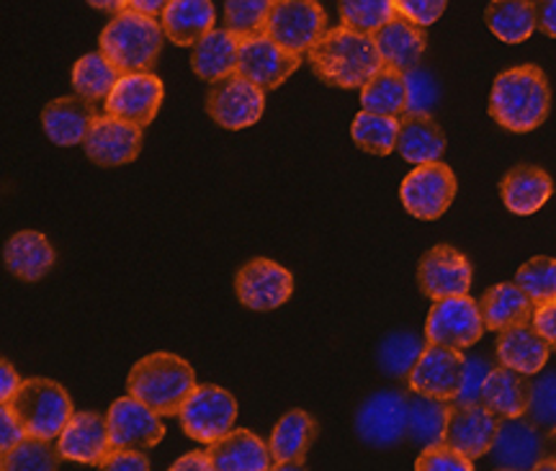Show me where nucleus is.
<instances>
[{
  "instance_id": "4d7b16f0",
  "label": "nucleus",
  "mask_w": 556,
  "mask_h": 471,
  "mask_svg": "<svg viewBox=\"0 0 556 471\" xmlns=\"http://www.w3.org/2000/svg\"><path fill=\"white\" fill-rule=\"evenodd\" d=\"M170 0H127V9L137 13H148V16L160 18V13L165 11Z\"/></svg>"
},
{
  "instance_id": "a878e982",
  "label": "nucleus",
  "mask_w": 556,
  "mask_h": 471,
  "mask_svg": "<svg viewBox=\"0 0 556 471\" xmlns=\"http://www.w3.org/2000/svg\"><path fill=\"white\" fill-rule=\"evenodd\" d=\"M208 456L217 471H268L274 467L268 443L250 431H229L225 438L208 443Z\"/></svg>"
},
{
  "instance_id": "3c124183",
  "label": "nucleus",
  "mask_w": 556,
  "mask_h": 471,
  "mask_svg": "<svg viewBox=\"0 0 556 471\" xmlns=\"http://www.w3.org/2000/svg\"><path fill=\"white\" fill-rule=\"evenodd\" d=\"M26 438V428L21 425L16 412L5 402H0V454H9Z\"/></svg>"
},
{
  "instance_id": "f03ea898",
  "label": "nucleus",
  "mask_w": 556,
  "mask_h": 471,
  "mask_svg": "<svg viewBox=\"0 0 556 471\" xmlns=\"http://www.w3.org/2000/svg\"><path fill=\"white\" fill-rule=\"evenodd\" d=\"M552 106L546 75L536 65H520L500 73L492 82L490 116L500 127L516 135L539 129Z\"/></svg>"
},
{
  "instance_id": "bb28decb",
  "label": "nucleus",
  "mask_w": 556,
  "mask_h": 471,
  "mask_svg": "<svg viewBox=\"0 0 556 471\" xmlns=\"http://www.w3.org/2000/svg\"><path fill=\"white\" fill-rule=\"evenodd\" d=\"M165 37L176 47H193L217 24L212 0H170L160 13Z\"/></svg>"
},
{
  "instance_id": "f257e3e1",
  "label": "nucleus",
  "mask_w": 556,
  "mask_h": 471,
  "mask_svg": "<svg viewBox=\"0 0 556 471\" xmlns=\"http://www.w3.org/2000/svg\"><path fill=\"white\" fill-rule=\"evenodd\" d=\"M312 73L325 86L332 88H364L377 75L384 62L374 44V34H364L348 26H336L325 31V37L307 52Z\"/></svg>"
},
{
  "instance_id": "cd10ccee",
  "label": "nucleus",
  "mask_w": 556,
  "mask_h": 471,
  "mask_svg": "<svg viewBox=\"0 0 556 471\" xmlns=\"http://www.w3.org/2000/svg\"><path fill=\"white\" fill-rule=\"evenodd\" d=\"M240 37L229 29H212L191 47V67L201 80L217 82L238 73Z\"/></svg>"
},
{
  "instance_id": "2f4dec72",
  "label": "nucleus",
  "mask_w": 556,
  "mask_h": 471,
  "mask_svg": "<svg viewBox=\"0 0 556 471\" xmlns=\"http://www.w3.org/2000/svg\"><path fill=\"white\" fill-rule=\"evenodd\" d=\"M477 304L479 311H482L484 328L492 332L518 328V324H531L533 309H536L523 291L516 287V281L497 283V287L486 289Z\"/></svg>"
},
{
  "instance_id": "09e8293b",
  "label": "nucleus",
  "mask_w": 556,
  "mask_h": 471,
  "mask_svg": "<svg viewBox=\"0 0 556 471\" xmlns=\"http://www.w3.org/2000/svg\"><path fill=\"white\" fill-rule=\"evenodd\" d=\"M446 5L448 0H394V9H397L400 16L415 21L420 26L435 24L446 11Z\"/></svg>"
},
{
  "instance_id": "9b49d317",
  "label": "nucleus",
  "mask_w": 556,
  "mask_h": 471,
  "mask_svg": "<svg viewBox=\"0 0 556 471\" xmlns=\"http://www.w3.org/2000/svg\"><path fill=\"white\" fill-rule=\"evenodd\" d=\"M302 65V54H294L278 47L266 34L240 37V62L238 73L242 78L261 88V91H276L287 82Z\"/></svg>"
},
{
  "instance_id": "ddd939ff",
  "label": "nucleus",
  "mask_w": 556,
  "mask_h": 471,
  "mask_svg": "<svg viewBox=\"0 0 556 471\" xmlns=\"http://www.w3.org/2000/svg\"><path fill=\"white\" fill-rule=\"evenodd\" d=\"M235 291L242 307L253 311H270L287 304L294 294V276L270 258L245 263L235 276Z\"/></svg>"
},
{
  "instance_id": "72a5a7b5",
  "label": "nucleus",
  "mask_w": 556,
  "mask_h": 471,
  "mask_svg": "<svg viewBox=\"0 0 556 471\" xmlns=\"http://www.w3.org/2000/svg\"><path fill=\"white\" fill-rule=\"evenodd\" d=\"M484 21L500 41L520 44L536 31V3L533 0H490Z\"/></svg>"
},
{
  "instance_id": "a211bd4d",
  "label": "nucleus",
  "mask_w": 556,
  "mask_h": 471,
  "mask_svg": "<svg viewBox=\"0 0 556 471\" xmlns=\"http://www.w3.org/2000/svg\"><path fill=\"white\" fill-rule=\"evenodd\" d=\"M464 356L462 351L448 348V345L428 343L422 356L417 358L415 369L409 371V390L426 397H435L443 402H454L458 384H462Z\"/></svg>"
},
{
  "instance_id": "58836bf2",
  "label": "nucleus",
  "mask_w": 556,
  "mask_h": 471,
  "mask_svg": "<svg viewBox=\"0 0 556 471\" xmlns=\"http://www.w3.org/2000/svg\"><path fill=\"white\" fill-rule=\"evenodd\" d=\"M428 338L415 335V332H392L379 345V366L387 377L407 379L415 369L417 358L426 351Z\"/></svg>"
},
{
  "instance_id": "c9c22d12",
  "label": "nucleus",
  "mask_w": 556,
  "mask_h": 471,
  "mask_svg": "<svg viewBox=\"0 0 556 471\" xmlns=\"http://www.w3.org/2000/svg\"><path fill=\"white\" fill-rule=\"evenodd\" d=\"M119 67L111 62L103 52H90L80 58L73 67V88L75 93L88 99L90 103L106 101L116 82L122 78Z\"/></svg>"
},
{
  "instance_id": "864d4df0",
  "label": "nucleus",
  "mask_w": 556,
  "mask_h": 471,
  "mask_svg": "<svg viewBox=\"0 0 556 471\" xmlns=\"http://www.w3.org/2000/svg\"><path fill=\"white\" fill-rule=\"evenodd\" d=\"M536 3V26L546 37L556 39V0H533Z\"/></svg>"
},
{
  "instance_id": "ea45409f",
  "label": "nucleus",
  "mask_w": 556,
  "mask_h": 471,
  "mask_svg": "<svg viewBox=\"0 0 556 471\" xmlns=\"http://www.w3.org/2000/svg\"><path fill=\"white\" fill-rule=\"evenodd\" d=\"M62 454L58 443L37 438V435H26L16 448L3 454L0 469L3 471H54L60 467Z\"/></svg>"
},
{
  "instance_id": "5701e85b",
  "label": "nucleus",
  "mask_w": 556,
  "mask_h": 471,
  "mask_svg": "<svg viewBox=\"0 0 556 471\" xmlns=\"http://www.w3.org/2000/svg\"><path fill=\"white\" fill-rule=\"evenodd\" d=\"M96 116H99L96 103H90L88 99L75 93L47 103L45 111H41V127H45V135L54 144H60V148H75V144L86 142L90 124H93Z\"/></svg>"
},
{
  "instance_id": "393cba45",
  "label": "nucleus",
  "mask_w": 556,
  "mask_h": 471,
  "mask_svg": "<svg viewBox=\"0 0 556 471\" xmlns=\"http://www.w3.org/2000/svg\"><path fill=\"white\" fill-rule=\"evenodd\" d=\"M317 425L304 410H291L276 422L270 433V456H274V469H302L307 459L309 446L315 443Z\"/></svg>"
},
{
  "instance_id": "e433bc0d",
  "label": "nucleus",
  "mask_w": 556,
  "mask_h": 471,
  "mask_svg": "<svg viewBox=\"0 0 556 471\" xmlns=\"http://www.w3.org/2000/svg\"><path fill=\"white\" fill-rule=\"evenodd\" d=\"M361 109L371 111V114L387 116H405L407 111V88L405 73L392 71V67H381L371 80L361 88Z\"/></svg>"
},
{
  "instance_id": "c03bdc74",
  "label": "nucleus",
  "mask_w": 556,
  "mask_h": 471,
  "mask_svg": "<svg viewBox=\"0 0 556 471\" xmlns=\"http://www.w3.org/2000/svg\"><path fill=\"white\" fill-rule=\"evenodd\" d=\"M526 418L541 431L556 433V369L541 373L528 390Z\"/></svg>"
},
{
  "instance_id": "39448f33",
  "label": "nucleus",
  "mask_w": 556,
  "mask_h": 471,
  "mask_svg": "<svg viewBox=\"0 0 556 471\" xmlns=\"http://www.w3.org/2000/svg\"><path fill=\"white\" fill-rule=\"evenodd\" d=\"M5 405L16 412L21 425L26 428V435H37V438L47 441H58L70 418L75 415L70 394L62 390L58 381L50 379L21 381L18 392Z\"/></svg>"
},
{
  "instance_id": "a18cd8bd",
  "label": "nucleus",
  "mask_w": 556,
  "mask_h": 471,
  "mask_svg": "<svg viewBox=\"0 0 556 471\" xmlns=\"http://www.w3.org/2000/svg\"><path fill=\"white\" fill-rule=\"evenodd\" d=\"M407 111L405 114H430L438 103V82L422 67H413L405 73Z\"/></svg>"
},
{
  "instance_id": "20e7f679",
  "label": "nucleus",
  "mask_w": 556,
  "mask_h": 471,
  "mask_svg": "<svg viewBox=\"0 0 556 471\" xmlns=\"http://www.w3.org/2000/svg\"><path fill=\"white\" fill-rule=\"evenodd\" d=\"M163 24L148 13L124 9L101 31V52L122 73H152L163 50Z\"/></svg>"
},
{
  "instance_id": "4c0bfd02",
  "label": "nucleus",
  "mask_w": 556,
  "mask_h": 471,
  "mask_svg": "<svg viewBox=\"0 0 556 471\" xmlns=\"http://www.w3.org/2000/svg\"><path fill=\"white\" fill-rule=\"evenodd\" d=\"M351 137L353 144L368 152V155H392L394 148H397L400 119L397 116L371 114V111L361 109V114H356V119L351 124Z\"/></svg>"
},
{
  "instance_id": "7ed1b4c3",
  "label": "nucleus",
  "mask_w": 556,
  "mask_h": 471,
  "mask_svg": "<svg viewBox=\"0 0 556 471\" xmlns=\"http://www.w3.org/2000/svg\"><path fill=\"white\" fill-rule=\"evenodd\" d=\"M197 386V373L176 353H150L131 366L127 377V394L148 405L160 418L178 415Z\"/></svg>"
},
{
  "instance_id": "5fc2aeb1",
  "label": "nucleus",
  "mask_w": 556,
  "mask_h": 471,
  "mask_svg": "<svg viewBox=\"0 0 556 471\" xmlns=\"http://www.w3.org/2000/svg\"><path fill=\"white\" fill-rule=\"evenodd\" d=\"M21 379L16 369L9 361H0V402H11L13 394L18 392Z\"/></svg>"
},
{
  "instance_id": "4be33fe9",
  "label": "nucleus",
  "mask_w": 556,
  "mask_h": 471,
  "mask_svg": "<svg viewBox=\"0 0 556 471\" xmlns=\"http://www.w3.org/2000/svg\"><path fill=\"white\" fill-rule=\"evenodd\" d=\"M374 44H377L384 67L407 73L413 71V67H417L422 52H426V44H428L426 26L415 24V21L394 13L381 29L374 31Z\"/></svg>"
},
{
  "instance_id": "0eeeda50",
  "label": "nucleus",
  "mask_w": 556,
  "mask_h": 471,
  "mask_svg": "<svg viewBox=\"0 0 556 471\" xmlns=\"http://www.w3.org/2000/svg\"><path fill=\"white\" fill-rule=\"evenodd\" d=\"M178 420L189 438L208 446L232 431L235 420H238V402L222 386L201 384L180 407Z\"/></svg>"
},
{
  "instance_id": "6e6552de",
  "label": "nucleus",
  "mask_w": 556,
  "mask_h": 471,
  "mask_svg": "<svg viewBox=\"0 0 556 471\" xmlns=\"http://www.w3.org/2000/svg\"><path fill=\"white\" fill-rule=\"evenodd\" d=\"M456 191L458 183L454 170L435 161L415 165V170L405 176V181L400 186V199L407 214H413L415 219L435 221L446 214Z\"/></svg>"
},
{
  "instance_id": "f704fd0d",
  "label": "nucleus",
  "mask_w": 556,
  "mask_h": 471,
  "mask_svg": "<svg viewBox=\"0 0 556 471\" xmlns=\"http://www.w3.org/2000/svg\"><path fill=\"white\" fill-rule=\"evenodd\" d=\"M451 418V407L443 399L426 397L417 394L409 397V418H407V435L417 448L435 446L446 441V428Z\"/></svg>"
},
{
  "instance_id": "1a4fd4ad",
  "label": "nucleus",
  "mask_w": 556,
  "mask_h": 471,
  "mask_svg": "<svg viewBox=\"0 0 556 471\" xmlns=\"http://www.w3.org/2000/svg\"><path fill=\"white\" fill-rule=\"evenodd\" d=\"M263 109H266V91L242 78L240 73L212 82L206 93V114L229 131H240L258 124Z\"/></svg>"
},
{
  "instance_id": "aec40b11",
  "label": "nucleus",
  "mask_w": 556,
  "mask_h": 471,
  "mask_svg": "<svg viewBox=\"0 0 556 471\" xmlns=\"http://www.w3.org/2000/svg\"><path fill=\"white\" fill-rule=\"evenodd\" d=\"M58 448L65 461L101 467L111 451L109 418H101L99 412H75L60 433Z\"/></svg>"
},
{
  "instance_id": "4468645a",
  "label": "nucleus",
  "mask_w": 556,
  "mask_h": 471,
  "mask_svg": "<svg viewBox=\"0 0 556 471\" xmlns=\"http://www.w3.org/2000/svg\"><path fill=\"white\" fill-rule=\"evenodd\" d=\"M475 268L467 255L458 253L451 245H435L420 258L417 266V283L428 300H443V296L469 294Z\"/></svg>"
},
{
  "instance_id": "37998d69",
  "label": "nucleus",
  "mask_w": 556,
  "mask_h": 471,
  "mask_svg": "<svg viewBox=\"0 0 556 471\" xmlns=\"http://www.w3.org/2000/svg\"><path fill=\"white\" fill-rule=\"evenodd\" d=\"M276 0H225V26L238 37L263 34Z\"/></svg>"
},
{
  "instance_id": "9d476101",
  "label": "nucleus",
  "mask_w": 556,
  "mask_h": 471,
  "mask_svg": "<svg viewBox=\"0 0 556 471\" xmlns=\"http://www.w3.org/2000/svg\"><path fill=\"white\" fill-rule=\"evenodd\" d=\"M484 330L482 311L475 300H469V294L435 300L426 320L428 343L448 345L456 351L475 345Z\"/></svg>"
},
{
  "instance_id": "7c9ffc66",
  "label": "nucleus",
  "mask_w": 556,
  "mask_h": 471,
  "mask_svg": "<svg viewBox=\"0 0 556 471\" xmlns=\"http://www.w3.org/2000/svg\"><path fill=\"white\" fill-rule=\"evenodd\" d=\"M54 247L41 232L24 230L16 232L5 242L3 260L5 268L21 281H39L52 271L54 266Z\"/></svg>"
},
{
  "instance_id": "6ab92c4d",
  "label": "nucleus",
  "mask_w": 556,
  "mask_h": 471,
  "mask_svg": "<svg viewBox=\"0 0 556 471\" xmlns=\"http://www.w3.org/2000/svg\"><path fill=\"white\" fill-rule=\"evenodd\" d=\"M109 433L111 448H135V451H148L165 438V425L160 415L152 412L148 405L131 397L116 399L109 407Z\"/></svg>"
},
{
  "instance_id": "473e14b6",
  "label": "nucleus",
  "mask_w": 556,
  "mask_h": 471,
  "mask_svg": "<svg viewBox=\"0 0 556 471\" xmlns=\"http://www.w3.org/2000/svg\"><path fill=\"white\" fill-rule=\"evenodd\" d=\"M528 384L523 373L507 369V366H495L484 381L482 405L490 407L500 420L505 418H523L528 410Z\"/></svg>"
},
{
  "instance_id": "c85d7f7f",
  "label": "nucleus",
  "mask_w": 556,
  "mask_h": 471,
  "mask_svg": "<svg viewBox=\"0 0 556 471\" xmlns=\"http://www.w3.org/2000/svg\"><path fill=\"white\" fill-rule=\"evenodd\" d=\"M548 343L539 335L531 324H518V328L497 332V361L500 366L523 373V377H536L548 361Z\"/></svg>"
},
{
  "instance_id": "f3484780",
  "label": "nucleus",
  "mask_w": 556,
  "mask_h": 471,
  "mask_svg": "<svg viewBox=\"0 0 556 471\" xmlns=\"http://www.w3.org/2000/svg\"><path fill=\"white\" fill-rule=\"evenodd\" d=\"M544 443L541 428L533 425L526 415L523 418H505L500 420L495 441H492L486 456L495 469H536V463L544 459Z\"/></svg>"
},
{
  "instance_id": "c756f323",
  "label": "nucleus",
  "mask_w": 556,
  "mask_h": 471,
  "mask_svg": "<svg viewBox=\"0 0 556 471\" xmlns=\"http://www.w3.org/2000/svg\"><path fill=\"white\" fill-rule=\"evenodd\" d=\"M397 152L409 165L435 163L446 152V135L430 114H405L400 116Z\"/></svg>"
},
{
  "instance_id": "f8f14e48",
  "label": "nucleus",
  "mask_w": 556,
  "mask_h": 471,
  "mask_svg": "<svg viewBox=\"0 0 556 471\" xmlns=\"http://www.w3.org/2000/svg\"><path fill=\"white\" fill-rule=\"evenodd\" d=\"M409 397L402 392H377L358 407L356 433L374 448H389L407 435Z\"/></svg>"
},
{
  "instance_id": "79ce46f5",
  "label": "nucleus",
  "mask_w": 556,
  "mask_h": 471,
  "mask_svg": "<svg viewBox=\"0 0 556 471\" xmlns=\"http://www.w3.org/2000/svg\"><path fill=\"white\" fill-rule=\"evenodd\" d=\"M338 13L348 29L374 34L397 13V9H394V0H338Z\"/></svg>"
},
{
  "instance_id": "8fccbe9b",
  "label": "nucleus",
  "mask_w": 556,
  "mask_h": 471,
  "mask_svg": "<svg viewBox=\"0 0 556 471\" xmlns=\"http://www.w3.org/2000/svg\"><path fill=\"white\" fill-rule=\"evenodd\" d=\"M101 469L109 471H150V461L142 451L135 448H111L106 459L101 461Z\"/></svg>"
},
{
  "instance_id": "6e6d98bb",
  "label": "nucleus",
  "mask_w": 556,
  "mask_h": 471,
  "mask_svg": "<svg viewBox=\"0 0 556 471\" xmlns=\"http://www.w3.org/2000/svg\"><path fill=\"white\" fill-rule=\"evenodd\" d=\"M173 471H212L214 463H212V456H208V451H193V454H186L180 456V459L173 463L170 467Z\"/></svg>"
},
{
  "instance_id": "603ef678",
  "label": "nucleus",
  "mask_w": 556,
  "mask_h": 471,
  "mask_svg": "<svg viewBox=\"0 0 556 471\" xmlns=\"http://www.w3.org/2000/svg\"><path fill=\"white\" fill-rule=\"evenodd\" d=\"M531 328L539 332L541 338L548 343V348L556 351V302L541 304V307L533 309Z\"/></svg>"
},
{
  "instance_id": "412c9836",
  "label": "nucleus",
  "mask_w": 556,
  "mask_h": 471,
  "mask_svg": "<svg viewBox=\"0 0 556 471\" xmlns=\"http://www.w3.org/2000/svg\"><path fill=\"white\" fill-rule=\"evenodd\" d=\"M497 425L500 418L482 402L479 405H454L446 428V443H451L467 459L477 461L490 451Z\"/></svg>"
},
{
  "instance_id": "b1692460",
  "label": "nucleus",
  "mask_w": 556,
  "mask_h": 471,
  "mask_svg": "<svg viewBox=\"0 0 556 471\" xmlns=\"http://www.w3.org/2000/svg\"><path fill=\"white\" fill-rule=\"evenodd\" d=\"M554 181L546 170L536 165H516L505 173L503 183H500V196L507 212L518 214V217H531L541 206L552 199Z\"/></svg>"
},
{
  "instance_id": "13d9d810",
  "label": "nucleus",
  "mask_w": 556,
  "mask_h": 471,
  "mask_svg": "<svg viewBox=\"0 0 556 471\" xmlns=\"http://www.w3.org/2000/svg\"><path fill=\"white\" fill-rule=\"evenodd\" d=\"M88 5H93L96 11H106V13H119L127 9V0H86Z\"/></svg>"
},
{
  "instance_id": "49530a36",
  "label": "nucleus",
  "mask_w": 556,
  "mask_h": 471,
  "mask_svg": "<svg viewBox=\"0 0 556 471\" xmlns=\"http://www.w3.org/2000/svg\"><path fill=\"white\" fill-rule=\"evenodd\" d=\"M495 369L492 361H486L484 356H464V371H462V384L456 392V405H479L482 402L484 381L490 377V371Z\"/></svg>"
},
{
  "instance_id": "dca6fc26",
  "label": "nucleus",
  "mask_w": 556,
  "mask_h": 471,
  "mask_svg": "<svg viewBox=\"0 0 556 471\" xmlns=\"http://www.w3.org/2000/svg\"><path fill=\"white\" fill-rule=\"evenodd\" d=\"M163 80L152 73H124L111 96L103 101L106 114L144 129L155 122L163 103Z\"/></svg>"
},
{
  "instance_id": "de8ad7c7",
  "label": "nucleus",
  "mask_w": 556,
  "mask_h": 471,
  "mask_svg": "<svg viewBox=\"0 0 556 471\" xmlns=\"http://www.w3.org/2000/svg\"><path fill=\"white\" fill-rule=\"evenodd\" d=\"M417 471H471L475 463L462 451H456L451 443H435V446L422 448V454L415 461Z\"/></svg>"
},
{
  "instance_id": "2eb2a0df",
  "label": "nucleus",
  "mask_w": 556,
  "mask_h": 471,
  "mask_svg": "<svg viewBox=\"0 0 556 471\" xmlns=\"http://www.w3.org/2000/svg\"><path fill=\"white\" fill-rule=\"evenodd\" d=\"M83 150L101 168H119L137 161L142 150V129L111 114H99L90 124Z\"/></svg>"
},
{
  "instance_id": "a19ab883",
  "label": "nucleus",
  "mask_w": 556,
  "mask_h": 471,
  "mask_svg": "<svg viewBox=\"0 0 556 471\" xmlns=\"http://www.w3.org/2000/svg\"><path fill=\"white\" fill-rule=\"evenodd\" d=\"M516 287L533 302V307L556 302V258L539 255L523 263L516 273Z\"/></svg>"
},
{
  "instance_id": "423d86ee",
  "label": "nucleus",
  "mask_w": 556,
  "mask_h": 471,
  "mask_svg": "<svg viewBox=\"0 0 556 471\" xmlns=\"http://www.w3.org/2000/svg\"><path fill=\"white\" fill-rule=\"evenodd\" d=\"M328 31V16L317 0H276L263 34L283 50L304 54Z\"/></svg>"
}]
</instances>
